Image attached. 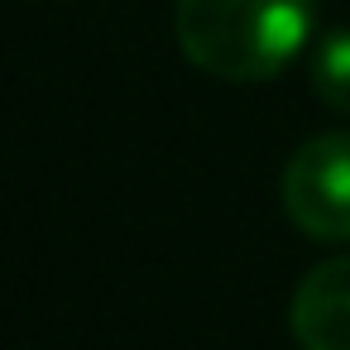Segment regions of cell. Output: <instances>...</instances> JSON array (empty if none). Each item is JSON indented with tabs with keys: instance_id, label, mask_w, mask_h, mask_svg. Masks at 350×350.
<instances>
[{
	"instance_id": "6da1fadb",
	"label": "cell",
	"mask_w": 350,
	"mask_h": 350,
	"mask_svg": "<svg viewBox=\"0 0 350 350\" xmlns=\"http://www.w3.org/2000/svg\"><path fill=\"white\" fill-rule=\"evenodd\" d=\"M317 0H173L183 58L230 87L278 77L312 39Z\"/></svg>"
},
{
	"instance_id": "7a4b0ae2",
	"label": "cell",
	"mask_w": 350,
	"mask_h": 350,
	"mask_svg": "<svg viewBox=\"0 0 350 350\" xmlns=\"http://www.w3.org/2000/svg\"><path fill=\"white\" fill-rule=\"evenodd\" d=\"M283 216L321 245H345L350 240V135H312L307 144L293 149L278 178Z\"/></svg>"
},
{
	"instance_id": "3957f363",
	"label": "cell",
	"mask_w": 350,
	"mask_h": 350,
	"mask_svg": "<svg viewBox=\"0 0 350 350\" xmlns=\"http://www.w3.org/2000/svg\"><path fill=\"white\" fill-rule=\"evenodd\" d=\"M288 326L302 350H350V254L302 273L288 302Z\"/></svg>"
},
{
	"instance_id": "277c9868",
	"label": "cell",
	"mask_w": 350,
	"mask_h": 350,
	"mask_svg": "<svg viewBox=\"0 0 350 350\" xmlns=\"http://www.w3.org/2000/svg\"><path fill=\"white\" fill-rule=\"evenodd\" d=\"M312 92L321 106L350 116V29H336L317 44L312 53Z\"/></svg>"
}]
</instances>
